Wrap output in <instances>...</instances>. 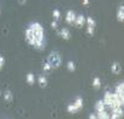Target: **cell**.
Wrapping results in <instances>:
<instances>
[{
    "label": "cell",
    "instance_id": "cell-1",
    "mask_svg": "<svg viewBox=\"0 0 124 119\" xmlns=\"http://www.w3.org/2000/svg\"><path fill=\"white\" fill-rule=\"evenodd\" d=\"M30 30L33 31V36H34V43L33 47L38 51H43L46 48V40H45V34H43V27L39 22L31 23L29 25Z\"/></svg>",
    "mask_w": 124,
    "mask_h": 119
},
{
    "label": "cell",
    "instance_id": "cell-2",
    "mask_svg": "<svg viewBox=\"0 0 124 119\" xmlns=\"http://www.w3.org/2000/svg\"><path fill=\"white\" fill-rule=\"evenodd\" d=\"M102 101H104L105 106H107L110 110H113L116 107H123L124 105V99H121L116 93H111V91L105 93Z\"/></svg>",
    "mask_w": 124,
    "mask_h": 119
},
{
    "label": "cell",
    "instance_id": "cell-3",
    "mask_svg": "<svg viewBox=\"0 0 124 119\" xmlns=\"http://www.w3.org/2000/svg\"><path fill=\"white\" fill-rule=\"evenodd\" d=\"M47 63L51 65L52 69H58L60 66V64H62V57H60V54L57 51L51 52L48 54V57H47Z\"/></svg>",
    "mask_w": 124,
    "mask_h": 119
},
{
    "label": "cell",
    "instance_id": "cell-4",
    "mask_svg": "<svg viewBox=\"0 0 124 119\" xmlns=\"http://www.w3.org/2000/svg\"><path fill=\"white\" fill-rule=\"evenodd\" d=\"M85 24H87V34L89 36H93L94 35V31H95V21L93 17H87L85 18Z\"/></svg>",
    "mask_w": 124,
    "mask_h": 119
},
{
    "label": "cell",
    "instance_id": "cell-5",
    "mask_svg": "<svg viewBox=\"0 0 124 119\" xmlns=\"http://www.w3.org/2000/svg\"><path fill=\"white\" fill-rule=\"evenodd\" d=\"M76 13H75V11H72V10H69L68 12H66V15H65V22L68 23V24H70V25H74V23H75V19H76Z\"/></svg>",
    "mask_w": 124,
    "mask_h": 119
},
{
    "label": "cell",
    "instance_id": "cell-6",
    "mask_svg": "<svg viewBox=\"0 0 124 119\" xmlns=\"http://www.w3.org/2000/svg\"><path fill=\"white\" fill-rule=\"evenodd\" d=\"M111 111H112V114L110 116V118H112V119L122 118L124 114L123 107H116V108H113V110H111Z\"/></svg>",
    "mask_w": 124,
    "mask_h": 119
},
{
    "label": "cell",
    "instance_id": "cell-7",
    "mask_svg": "<svg viewBox=\"0 0 124 119\" xmlns=\"http://www.w3.org/2000/svg\"><path fill=\"white\" fill-rule=\"evenodd\" d=\"M84 24H85V17H84L83 15H77V16H76V19H75L74 25H75V27H77V28H82Z\"/></svg>",
    "mask_w": 124,
    "mask_h": 119
},
{
    "label": "cell",
    "instance_id": "cell-8",
    "mask_svg": "<svg viewBox=\"0 0 124 119\" xmlns=\"http://www.w3.org/2000/svg\"><path fill=\"white\" fill-rule=\"evenodd\" d=\"M59 35L62 36V39L65 40V41H69V40L71 39V33H70V30L68 28H63L59 31Z\"/></svg>",
    "mask_w": 124,
    "mask_h": 119
},
{
    "label": "cell",
    "instance_id": "cell-9",
    "mask_svg": "<svg viewBox=\"0 0 124 119\" xmlns=\"http://www.w3.org/2000/svg\"><path fill=\"white\" fill-rule=\"evenodd\" d=\"M111 71H112V74H115V75H119V74L122 72V66H121V64H119L118 61L112 63V65H111Z\"/></svg>",
    "mask_w": 124,
    "mask_h": 119
},
{
    "label": "cell",
    "instance_id": "cell-10",
    "mask_svg": "<svg viewBox=\"0 0 124 119\" xmlns=\"http://www.w3.org/2000/svg\"><path fill=\"white\" fill-rule=\"evenodd\" d=\"M121 99H124V83H119L117 87H116V91H115Z\"/></svg>",
    "mask_w": 124,
    "mask_h": 119
},
{
    "label": "cell",
    "instance_id": "cell-11",
    "mask_svg": "<svg viewBox=\"0 0 124 119\" xmlns=\"http://www.w3.org/2000/svg\"><path fill=\"white\" fill-rule=\"evenodd\" d=\"M117 21L121 22V23L124 22V6L123 5H121V6L118 7V11H117Z\"/></svg>",
    "mask_w": 124,
    "mask_h": 119
},
{
    "label": "cell",
    "instance_id": "cell-12",
    "mask_svg": "<svg viewBox=\"0 0 124 119\" xmlns=\"http://www.w3.org/2000/svg\"><path fill=\"white\" fill-rule=\"evenodd\" d=\"M12 99H13V95H12V91L11 90H5L4 91V100L6 101V102H11L12 101Z\"/></svg>",
    "mask_w": 124,
    "mask_h": 119
},
{
    "label": "cell",
    "instance_id": "cell-13",
    "mask_svg": "<svg viewBox=\"0 0 124 119\" xmlns=\"http://www.w3.org/2000/svg\"><path fill=\"white\" fill-rule=\"evenodd\" d=\"M66 111L70 113V114H76V113H78L80 111L77 110V107L74 105V104H70V105H68V107H66Z\"/></svg>",
    "mask_w": 124,
    "mask_h": 119
},
{
    "label": "cell",
    "instance_id": "cell-14",
    "mask_svg": "<svg viewBox=\"0 0 124 119\" xmlns=\"http://www.w3.org/2000/svg\"><path fill=\"white\" fill-rule=\"evenodd\" d=\"M96 118L99 119H108L110 118V114L106 112V110H102L100 112H96Z\"/></svg>",
    "mask_w": 124,
    "mask_h": 119
},
{
    "label": "cell",
    "instance_id": "cell-15",
    "mask_svg": "<svg viewBox=\"0 0 124 119\" xmlns=\"http://www.w3.org/2000/svg\"><path fill=\"white\" fill-rule=\"evenodd\" d=\"M38 83H39V85L41 87V88H46L47 87V78H46V76H39V78H38Z\"/></svg>",
    "mask_w": 124,
    "mask_h": 119
},
{
    "label": "cell",
    "instance_id": "cell-16",
    "mask_svg": "<svg viewBox=\"0 0 124 119\" xmlns=\"http://www.w3.org/2000/svg\"><path fill=\"white\" fill-rule=\"evenodd\" d=\"M105 104H104V101L102 100H99V101H96V104H95V112H100V111H102V110H105Z\"/></svg>",
    "mask_w": 124,
    "mask_h": 119
},
{
    "label": "cell",
    "instance_id": "cell-17",
    "mask_svg": "<svg viewBox=\"0 0 124 119\" xmlns=\"http://www.w3.org/2000/svg\"><path fill=\"white\" fill-rule=\"evenodd\" d=\"M74 105L77 107V110H78V111H81V110L83 108V99L82 97H80V96H78V97H76V100L74 101Z\"/></svg>",
    "mask_w": 124,
    "mask_h": 119
},
{
    "label": "cell",
    "instance_id": "cell-18",
    "mask_svg": "<svg viewBox=\"0 0 124 119\" xmlns=\"http://www.w3.org/2000/svg\"><path fill=\"white\" fill-rule=\"evenodd\" d=\"M25 79H27V83H28L29 85H33V84L35 83V76H34V74H31V72H29V74L25 76Z\"/></svg>",
    "mask_w": 124,
    "mask_h": 119
},
{
    "label": "cell",
    "instance_id": "cell-19",
    "mask_svg": "<svg viewBox=\"0 0 124 119\" xmlns=\"http://www.w3.org/2000/svg\"><path fill=\"white\" fill-rule=\"evenodd\" d=\"M92 85H93L94 89H99L101 87V79L99 78V77H94L93 82H92Z\"/></svg>",
    "mask_w": 124,
    "mask_h": 119
},
{
    "label": "cell",
    "instance_id": "cell-20",
    "mask_svg": "<svg viewBox=\"0 0 124 119\" xmlns=\"http://www.w3.org/2000/svg\"><path fill=\"white\" fill-rule=\"evenodd\" d=\"M66 67H68V70H69L70 72H74V71L76 70V65H75V63H74L72 60H69V61L66 63Z\"/></svg>",
    "mask_w": 124,
    "mask_h": 119
},
{
    "label": "cell",
    "instance_id": "cell-21",
    "mask_svg": "<svg viewBox=\"0 0 124 119\" xmlns=\"http://www.w3.org/2000/svg\"><path fill=\"white\" fill-rule=\"evenodd\" d=\"M42 69H43V71H45V74H49V72H51V71L53 70V69L51 67V65H49V64H48L47 61L42 64Z\"/></svg>",
    "mask_w": 124,
    "mask_h": 119
},
{
    "label": "cell",
    "instance_id": "cell-22",
    "mask_svg": "<svg viewBox=\"0 0 124 119\" xmlns=\"http://www.w3.org/2000/svg\"><path fill=\"white\" fill-rule=\"evenodd\" d=\"M53 18L55 19V21H59L60 19V16H62V13H60V11L58 10V8H55V10H53Z\"/></svg>",
    "mask_w": 124,
    "mask_h": 119
},
{
    "label": "cell",
    "instance_id": "cell-23",
    "mask_svg": "<svg viewBox=\"0 0 124 119\" xmlns=\"http://www.w3.org/2000/svg\"><path fill=\"white\" fill-rule=\"evenodd\" d=\"M51 27H52L53 29H57V28H58V22H57L55 19H53V21L51 22Z\"/></svg>",
    "mask_w": 124,
    "mask_h": 119
},
{
    "label": "cell",
    "instance_id": "cell-24",
    "mask_svg": "<svg viewBox=\"0 0 124 119\" xmlns=\"http://www.w3.org/2000/svg\"><path fill=\"white\" fill-rule=\"evenodd\" d=\"M5 65V58L2 55H0V70L2 69V66Z\"/></svg>",
    "mask_w": 124,
    "mask_h": 119
},
{
    "label": "cell",
    "instance_id": "cell-25",
    "mask_svg": "<svg viewBox=\"0 0 124 119\" xmlns=\"http://www.w3.org/2000/svg\"><path fill=\"white\" fill-rule=\"evenodd\" d=\"M82 4L84 5V6H88V5H89V0H83Z\"/></svg>",
    "mask_w": 124,
    "mask_h": 119
},
{
    "label": "cell",
    "instance_id": "cell-26",
    "mask_svg": "<svg viewBox=\"0 0 124 119\" xmlns=\"http://www.w3.org/2000/svg\"><path fill=\"white\" fill-rule=\"evenodd\" d=\"M17 1H18V2L21 4V5H24V4L27 2V0H17Z\"/></svg>",
    "mask_w": 124,
    "mask_h": 119
},
{
    "label": "cell",
    "instance_id": "cell-27",
    "mask_svg": "<svg viewBox=\"0 0 124 119\" xmlns=\"http://www.w3.org/2000/svg\"><path fill=\"white\" fill-rule=\"evenodd\" d=\"M95 118H96V114H93V113H92V114L89 116V119H95Z\"/></svg>",
    "mask_w": 124,
    "mask_h": 119
},
{
    "label": "cell",
    "instance_id": "cell-28",
    "mask_svg": "<svg viewBox=\"0 0 124 119\" xmlns=\"http://www.w3.org/2000/svg\"><path fill=\"white\" fill-rule=\"evenodd\" d=\"M0 12H1V8H0Z\"/></svg>",
    "mask_w": 124,
    "mask_h": 119
}]
</instances>
